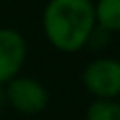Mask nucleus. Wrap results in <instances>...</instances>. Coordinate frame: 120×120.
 <instances>
[{
    "mask_svg": "<svg viewBox=\"0 0 120 120\" xmlns=\"http://www.w3.org/2000/svg\"><path fill=\"white\" fill-rule=\"evenodd\" d=\"M8 99H6V90L0 86V111H2V107H4V103H6Z\"/></svg>",
    "mask_w": 120,
    "mask_h": 120,
    "instance_id": "7",
    "label": "nucleus"
},
{
    "mask_svg": "<svg viewBox=\"0 0 120 120\" xmlns=\"http://www.w3.org/2000/svg\"><path fill=\"white\" fill-rule=\"evenodd\" d=\"M6 99L21 112L34 114L45 109L47 105V92L45 88L32 79H15L9 81L6 88Z\"/></svg>",
    "mask_w": 120,
    "mask_h": 120,
    "instance_id": "3",
    "label": "nucleus"
},
{
    "mask_svg": "<svg viewBox=\"0 0 120 120\" xmlns=\"http://www.w3.org/2000/svg\"><path fill=\"white\" fill-rule=\"evenodd\" d=\"M84 84L88 92L101 99H109L120 94V62L112 58H101L92 62L84 69Z\"/></svg>",
    "mask_w": 120,
    "mask_h": 120,
    "instance_id": "2",
    "label": "nucleus"
},
{
    "mask_svg": "<svg viewBox=\"0 0 120 120\" xmlns=\"http://www.w3.org/2000/svg\"><path fill=\"white\" fill-rule=\"evenodd\" d=\"M94 15L105 32H120V0H99Z\"/></svg>",
    "mask_w": 120,
    "mask_h": 120,
    "instance_id": "5",
    "label": "nucleus"
},
{
    "mask_svg": "<svg viewBox=\"0 0 120 120\" xmlns=\"http://www.w3.org/2000/svg\"><path fill=\"white\" fill-rule=\"evenodd\" d=\"M26 56V43L17 30H0V84L13 81Z\"/></svg>",
    "mask_w": 120,
    "mask_h": 120,
    "instance_id": "4",
    "label": "nucleus"
},
{
    "mask_svg": "<svg viewBox=\"0 0 120 120\" xmlns=\"http://www.w3.org/2000/svg\"><path fill=\"white\" fill-rule=\"evenodd\" d=\"M86 120H120V105L109 99H99L88 107Z\"/></svg>",
    "mask_w": 120,
    "mask_h": 120,
    "instance_id": "6",
    "label": "nucleus"
},
{
    "mask_svg": "<svg viewBox=\"0 0 120 120\" xmlns=\"http://www.w3.org/2000/svg\"><path fill=\"white\" fill-rule=\"evenodd\" d=\"M94 24L96 15L90 0H51L43 11V28L49 41L66 52L86 45Z\"/></svg>",
    "mask_w": 120,
    "mask_h": 120,
    "instance_id": "1",
    "label": "nucleus"
}]
</instances>
